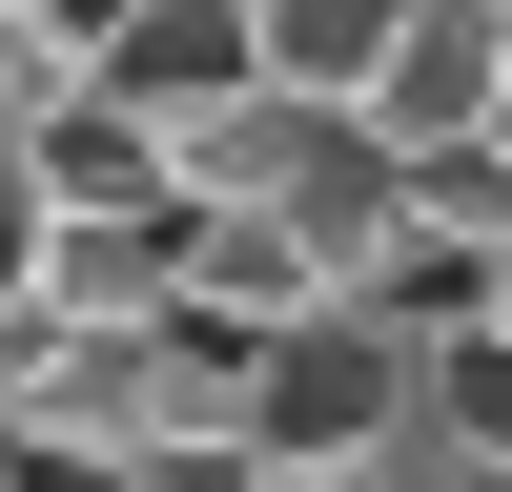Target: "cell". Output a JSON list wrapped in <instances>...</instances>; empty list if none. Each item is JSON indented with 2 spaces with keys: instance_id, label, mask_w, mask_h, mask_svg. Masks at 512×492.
Listing matches in <instances>:
<instances>
[{
  "instance_id": "52a82bcc",
  "label": "cell",
  "mask_w": 512,
  "mask_h": 492,
  "mask_svg": "<svg viewBox=\"0 0 512 492\" xmlns=\"http://www.w3.org/2000/svg\"><path fill=\"white\" fill-rule=\"evenodd\" d=\"M410 431H431L451 472H512V349H492V328H431V390H410Z\"/></svg>"
},
{
  "instance_id": "5b68a950",
  "label": "cell",
  "mask_w": 512,
  "mask_h": 492,
  "mask_svg": "<svg viewBox=\"0 0 512 492\" xmlns=\"http://www.w3.org/2000/svg\"><path fill=\"white\" fill-rule=\"evenodd\" d=\"M492 41H512V0H410V21H390V82H369L390 164H431V144H492Z\"/></svg>"
},
{
  "instance_id": "3957f363",
  "label": "cell",
  "mask_w": 512,
  "mask_h": 492,
  "mask_svg": "<svg viewBox=\"0 0 512 492\" xmlns=\"http://www.w3.org/2000/svg\"><path fill=\"white\" fill-rule=\"evenodd\" d=\"M21 164H41L62 226H164V205H185V144H164L144 103H103V82H41V103H21Z\"/></svg>"
},
{
  "instance_id": "30bf717a",
  "label": "cell",
  "mask_w": 512,
  "mask_h": 492,
  "mask_svg": "<svg viewBox=\"0 0 512 492\" xmlns=\"http://www.w3.org/2000/svg\"><path fill=\"white\" fill-rule=\"evenodd\" d=\"M41 246H62V205H41V164L0 144V308H41Z\"/></svg>"
},
{
  "instance_id": "7c38bea8",
  "label": "cell",
  "mask_w": 512,
  "mask_h": 492,
  "mask_svg": "<svg viewBox=\"0 0 512 492\" xmlns=\"http://www.w3.org/2000/svg\"><path fill=\"white\" fill-rule=\"evenodd\" d=\"M492 164H512V41H492Z\"/></svg>"
},
{
  "instance_id": "6da1fadb",
  "label": "cell",
  "mask_w": 512,
  "mask_h": 492,
  "mask_svg": "<svg viewBox=\"0 0 512 492\" xmlns=\"http://www.w3.org/2000/svg\"><path fill=\"white\" fill-rule=\"evenodd\" d=\"M185 205H246V226H287L328 287H390L410 246V164L369 103H287V82H246L226 123H185Z\"/></svg>"
},
{
  "instance_id": "ba28073f",
  "label": "cell",
  "mask_w": 512,
  "mask_h": 492,
  "mask_svg": "<svg viewBox=\"0 0 512 492\" xmlns=\"http://www.w3.org/2000/svg\"><path fill=\"white\" fill-rule=\"evenodd\" d=\"M246 492H472L431 431H390V451H308V472H246Z\"/></svg>"
},
{
  "instance_id": "8992f818",
  "label": "cell",
  "mask_w": 512,
  "mask_h": 492,
  "mask_svg": "<svg viewBox=\"0 0 512 492\" xmlns=\"http://www.w3.org/2000/svg\"><path fill=\"white\" fill-rule=\"evenodd\" d=\"M390 21L410 0H246V62H267L287 103H369V82H390Z\"/></svg>"
},
{
  "instance_id": "277c9868",
  "label": "cell",
  "mask_w": 512,
  "mask_h": 492,
  "mask_svg": "<svg viewBox=\"0 0 512 492\" xmlns=\"http://www.w3.org/2000/svg\"><path fill=\"white\" fill-rule=\"evenodd\" d=\"M82 82H103V103H144L164 144H185V123H226L267 62H246V0H123V41H103Z\"/></svg>"
},
{
  "instance_id": "8fae6325",
  "label": "cell",
  "mask_w": 512,
  "mask_h": 492,
  "mask_svg": "<svg viewBox=\"0 0 512 492\" xmlns=\"http://www.w3.org/2000/svg\"><path fill=\"white\" fill-rule=\"evenodd\" d=\"M21 103H41V62H21V21H0V144H21Z\"/></svg>"
},
{
  "instance_id": "9c48e42d",
  "label": "cell",
  "mask_w": 512,
  "mask_h": 492,
  "mask_svg": "<svg viewBox=\"0 0 512 492\" xmlns=\"http://www.w3.org/2000/svg\"><path fill=\"white\" fill-rule=\"evenodd\" d=\"M246 472H267V451H246V431H144V451H123L103 492H246Z\"/></svg>"
},
{
  "instance_id": "4fadbf2b",
  "label": "cell",
  "mask_w": 512,
  "mask_h": 492,
  "mask_svg": "<svg viewBox=\"0 0 512 492\" xmlns=\"http://www.w3.org/2000/svg\"><path fill=\"white\" fill-rule=\"evenodd\" d=\"M472 492H512V472H472Z\"/></svg>"
},
{
  "instance_id": "7a4b0ae2",
  "label": "cell",
  "mask_w": 512,
  "mask_h": 492,
  "mask_svg": "<svg viewBox=\"0 0 512 492\" xmlns=\"http://www.w3.org/2000/svg\"><path fill=\"white\" fill-rule=\"evenodd\" d=\"M410 390H431V328L369 308V287H328V308H287L267 349H246V451H267V472H308V451H390Z\"/></svg>"
},
{
  "instance_id": "5bb4252c",
  "label": "cell",
  "mask_w": 512,
  "mask_h": 492,
  "mask_svg": "<svg viewBox=\"0 0 512 492\" xmlns=\"http://www.w3.org/2000/svg\"><path fill=\"white\" fill-rule=\"evenodd\" d=\"M0 21H21V0H0Z\"/></svg>"
}]
</instances>
